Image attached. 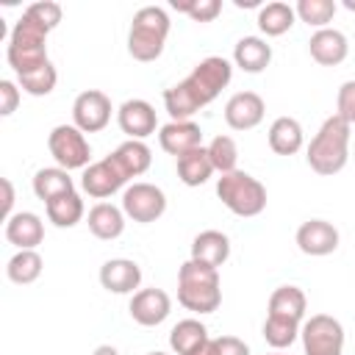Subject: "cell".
I'll use <instances>...</instances> for the list:
<instances>
[{"label":"cell","instance_id":"cell-38","mask_svg":"<svg viewBox=\"0 0 355 355\" xmlns=\"http://www.w3.org/2000/svg\"><path fill=\"white\" fill-rule=\"evenodd\" d=\"M338 116L341 119H347L349 125H355V80H347V83H341V89H338Z\"/></svg>","mask_w":355,"mask_h":355},{"label":"cell","instance_id":"cell-25","mask_svg":"<svg viewBox=\"0 0 355 355\" xmlns=\"http://www.w3.org/2000/svg\"><path fill=\"white\" fill-rule=\"evenodd\" d=\"M69 191H75V180H72L69 172L61 169V166H44V169H39V172L33 175V194H36L44 205H47L50 200L61 197V194H69Z\"/></svg>","mask_w":355,"mask_h":355},{"label":"cell","instance_id":"cell-4","mask_svg":"<svg viewBox=\"0 0 355 355\" xmlns=\"http://www.w3.org/2000/svg\"><path fill=\"white\" fill-rule=\"evenodd\" d=\"M47 33L50 31L44 25H39L36 19H31L25 11L14 22L11 36H8V47H6V58L17 75H25V72L50 61L47 58Z\"/></svg>","mask_w":355,"mask_h":355},{"label":"cell","instance_id":"cell-11","mask_svg":"<svg viewBox=\"0 0 355 355\" xmlns=\"http://www.w3.org/2000/svg\"><path fill=\"white\" fill-rule=\"evenodd\" d=\"M125 183H128V178H125V172L116 166V161H114L111 155H105L103 161L89 164V166L83 169V175H80V189H83L89 197H94V200L111 197V194L119 191Z\"/></svg>","mask_w":355,"mask_h":355},{"label":"cell","instance_id":"cell-17","mask_svg":"<svg viewBox=\"0 0 355 355\" xmlns=\"http://www.w3.org/2000/svg\"><path fill=\"white\" fill-rule=\"evenodd\" d=\"M158 144H161L164 153L180 158L183 153L202 147V130H200V125L191 122V119H186V122H166V125L158 130Z\"/></svg>","mask_w":355,"mask_h":355},{"label":"cell","instance_id":"cell-34","mask_svg":"<svg viewBox=\"0 0 355 355\" xmlns=\"http://www.w3.org/2000/svg\"><path fill=\"white\" fill-rule=\"evenodd\" d=\"M208 150V158L214 164V169L219 175H227V172H236V164H239V147L230 136H214L211 144L205 147Z\"/></svg>","mask_w":355,"mask_h":355},{"label":"cell","instance_id":"cell-27","mask_svg":"<svg viewBox=\"0 0 355 355\" xmlns=\"http://www.w3.org/2000/svg\"><path fill=\"white\" fill-rule=\"evenodd\" d=\"M214 164L208 158V150L205 147H197V150H189L178 158V178L186 183V186H202L211 175H214Z\"/></svg>","mask_w":355,"mask_h":355},{"label":"cell","instance_id":"cell-31","mask_svg":"<svg viewBox=\"0 0 355 355\" xmlns=\"http://www.w3.org/2000/svg\"><path fill=\"white\" fill-rule=\"evenodd\" d=\"M208 338V327L200 322V319H183L172 327L169 333V347L178 352V355H189L194 347H200L202 341Z\"/></svg>","mask_w":355,"mask_h":355},{"label":"cell","instance_id":"cell-12","mask_svg":"<svg viewBox=\"0 0 355 355\" xmlns=\"http://www.w3.org/2000/svg\"><path fill=\"white\" fill-rule=\"evenodd\" d=\"M128 311H130V316H133L136 324H141V327H155V324H161V322L169 316L172 300H169V294H166L164 288H155V286H153V288H139V291L130 297Z\"/></svg>","mask_w":355,"mask_h":355},{"label":"cell","instance_id":"cell-7","mask_svg":"<svg viewBox=\"0 0 355 355\" xmlns=\"http://www.w3.org/2000/svg\"><path fill=\"white\" fill-rule=\"evenodd\" d=\"M302 352L305 355H341L344 352V327L330 313H313L302 327Z\"/></svg>","mask_w":355,"mask_h":355},{"label":"cell","instance_id":"cell-33","mask_svg":"<svg viewBox=\"0 0 355 355\" xmlns=\"http://www.w3.org/2000/svg\"><path fill=\"white\" fill-rule=\"evenodd\" d=\"M17 80H19L22 92H28V94H33V97H44V94H50V92L55 89L58 72H55V67L47 61V64H42V67H36V69H31V72H25V75H17Z\"/></svg>","mask_w":355,"mask_h":355},{"label":"cell","instance_id":"cell-44","mask_svg":"<svg viewBox=\"0 0 355 355\" xmlns=\"http://www.w3.org/2000/svg\"><path fill=\"white\" fill-rule=\"evenodd\" d=\"M344 6H347L349 11H355V0H344Z\"/></svg>","mask_w":355,"mask_h":355},{"label":"cell","instance_id":"cell-19","mask_svg":"<svg viewBox=\"0 0 355 355\" xmlns=\"http://www.w3.org/2000/svg\"><path fill=\"white\" fill-rule=\"evenodd\" d=\"M6 239L19 250H36L44 239V222L33 211H17L6 219Z\"/></svg>","mask_w":355,"mask_h":355},{"label":"cell","instance_id":"cell-28","mask_svg":"<svg viewBox=\"0 0 355 355\" xmlns=\"http://www.w3.org/2000/svg\"><path fill=\"white\" fill-rule=\"evenodd\" d=\"M294 19H297L294 6L280 3V0L266 3V6H261V11H258V28H261V33H266V36H283V33L294 25Z\"/></svg>","mask_w":355,"mask_h":355},{"label":"cell","instance_id":"cell-3","mask_svg":"<svg viewBox=\"0 0 355 355\" xmlns=\"http://www.w3.org/2000/svg\"><path fill=\"white\" fill-rule=\"evenodd\" d=\"M178 302L194 313H214L222 302L219 269L189 258L178 272Z\"/></svg>","mask_w":355,"mask_h":355},{"label":"cell","instance_id":"cell-23","mask_svg":"<svg viewBox=\"0 0 355 355\" xmlns=\"http://www.w3.org/2000/svg\"><path fill=\"white\" fill-rule=\"evenodd\" d=\"M305 144L302 125L294 116H277L269 128V147L277 155H297Z\"/></svg>","mask_w":355,"mask_h":355},{"label":"cell","instance_id":"cell-13","mask_svg":"<svg viewBox=\"0 0 355 355\" xmlns=\"http://www.w3.org/2000/svg\"><path fill=\"white\" fill-rule=\"evenodd\" d=\"M116 122L122 128V133H128V139H136V141H144L150 133H155L158 128V119H155V108L147 103V100H125L119 108H116Z\"/></svg>","mask_w":355,"mask_h":355},{"label":"cell","instance_id":"cell-5","mask_svg":"<svg viewBox=\"0 0 355 355\" xmlns=\"http://www.w3.org/2000/svg\"><path fill=\"white\" fill-rule=\"evenodd\" d=\"M166 36H169V14L161 6H144L133 14L128 31V53L136 61L150 64L164 53Z\"/></svg>","mask_w":355,"mask_h":355},{"label":"cell","instance_id":"cell-26","mask_svg":"<svg viewBox=\"0 0 355 355\" xmlns=\"http://www.w3.org/2000/svg\"><path fill=\"white\" fill-rule=\"evenodd\" d=\"M305 311H308V300H305V291L300 286H277L269 297V313L272 316H286V319L302 322Z\"/></svg>","mask_w":355,"mask_h":355},{"label":"cell","instance_id":"cell-1","mask_svg":"<svg viewBox=\"0 0 355 355\" xmlns=\"http://www.w3.org/2000/svg\"><path fill=\"white\" fill-rule=\"evenodd\" d=\"M230 78H233V64L227 58L222 55L202 58L180 83L164 92V105L172 122L191 119L200 108H205L211 100L219 97V92L230 83Z\"/></svg>","mask_w":355,"mask_h":355},{"label":"cell","instance_id":"cell-15","mask_svg":"<svg viewBox=\"0 0 355 355\" xmlns=\"http://www.w3.org/2000/svg\"><path fill=\"white\" fill-rule=\"evenodd\" d=\"M263 111H266V105H263V97L261 94H255V92H239L225 105V122L233 130H252L255 125H261Z\"/></svg>","mask_w":355,"mask_h":355},{"label":"cell","instance_id":"cell-10","mask_svg":"<svg viewBox=\"0 0 355 355\" xmlns=\"http://www.w3.org/2000/svg\"><path fill=\"white\" fill-rule=\"evenodd\" d=\"M111 122V100L100 89H86L72 103V125L83 133H100Z\"/></svg>","mask_w":355,"mask_h":355},{"label":"cell","instance_id":"cell-24","mask_svg":"<svg viewBox=\"0 0 355 355\" xmlns=\"http://www.w3.org/2000/svg\"><path fill=\"white\" fill-rule=\"evenodd\" d=\"M111 158L116 161V166L125 172L128 180L144 175V172L150 169V164H153V153H150V147H147L144 141H136V139L122 141V144L111 153Z\"/></svg>","mask_w":355,"mask_h":355},{"label":"cell","instance_id":"cell-8","mask_svg":"<svg viewBox=\"0 0 355 355\" xmlns=\"http://www.w3.org/2000/svg\"><path fill=\"white\" fill-rule=\"evenodd\" d=\"M47 147H50V155L55 158V164L67 172L89 166L92 147L86 141L83 130H78L75 125H55L47 136Z\"/></svg>","mask_w":355,"mask_h":355},{"label":"cell","instance_id":"cell-20","mask_svg":"<svg viewBox=\"0 0 355 355\" xmlns=\"http://www.w3.org/2000/svg\"><path fill=\"white\" fill-rule=\"evenodd\" d=\"M230 255V239L222 230H202L191 241V261L219 269Z\"/></svg>","mask_w":355,"mask_h":355},{"label":"cell","instance_id":"cell-43","mask_svg":"<svg viewBox=\"0 0 355 355\" xmlns=\"http://www.w3.org/2000/svg\"><path fill=\"white\" fill-rule=\"evenodd\" d=\"M92 355H119V352H116V349H114L111 344H100V347H97V349H94Z\"/></svg>","mask_w":355,"mask_h":355},{"label":"cell","instance_id":"cell-39","mask_svg":"<svg viewBox=\"0 0 355 355\" xmlns=\"http://www.w3.org/2000/svg\"><path fill=\"white\" fill-rule=\"evenodd\" d=\"M19 105V89L14 80H0V116H11Z\"/></svg>","mask_w":355,"mask_h":355},{"label":"cell","instance_id":"cell-37","mask_svg":"<svg viewBox=\"0 0 355 355\" xmlns=\"http://www.w3.org/2000/svg\"><path fill=\"white\" fill-rule=\"evenodd\" d=\"M25 14H28L31 19H36L39 25H44L47 31H53V28L61 22V6H58V3H53V0L31 3V6L25 8Z\"/></svg>","mask_w":355,"mask_h":355},{"label":"cell","instance_id":"cell-46","mask_svg":"<svg viewBox=\"0 0 355 355\" xmlns=\"http://www.w3.org/2000/svg\"><path fill=\"white\" fill-rule=\"evenodd\" d=\"M269 355H280V352H269Z\"/></svg>","mask_w":355,"mask_h":355},{"label":"cell","instance_id":"cell-9","mask_svg":"<svg viewBox=\"0 0 355 355\" xmlns=\"http://www.w3.org/2000/svg\"><path fill=\"white\" fill-rule=\"evenodd\" d=\"M122 211L128 219L150 225L164 216L166 211V194L153 183H133L122 194Z\"/></svg>","mask_w":355,"mask_h":355},{"label":"cell","instance_id":"cell-6","mask_svg":"<svg viewBox=\"0 0 355 355\" xmlns=\"http://www.w3.org/2000/svg\"><path fill=\"white\" fill-rule=\"evenodd\" d=\"M216 197L222 200V205L236 214V216H258L263 208H266V186L252 178L250 172H227V175H219L216 180Z\"/></svg>","mask_w":355,"mask_h":355},{"label":"cell","instance_id":"cell-40","mask_svg":"<svg viewBox=\"0 0 355 355\" xmlns=\"http://www.w3.org/2000/svg\"><path fill=\"white\" fill-rule=\"evenodd\" d=\"M216 349H219V355H250V347L236 336H219Z\"/></svg>","mask_w":355,"mask_h":355},{"label":"cell","instance_id":"cell-14","mask_svg":"<svg viewBox=\"0 0 355 355\" xmlns=\"http://www.w3.org/2000/svg\"><path fill=\"white\" fill-rule=\"evenodd\" d=\"M297 247L311 258L330 255L338 250V230L324 219H308L297 227Z\"/></svg>","mask_w":355,"mask_h":355},{"label":"cell","instance_id":"cell-35","mask_svg":"<svg viewBox=\"0 0 355 355\" xmlns=\"http://www.w3.org/2000/svg\"><path fill=\"white\" fill-rule=\"evenodd\" d=\"M294 11H297V17H300L305 25L322 31V28H327V22H330L333 14H336V3H333V0H297Z\"/></svg>","mask_w":355,"mask_h":355},{"label":"cell","instance_id":"cell-45","mask_svg":"<svg viewBox=\"0 0 355 355\" xmlns=\"http://www.w3.org/2000/svg\"><path fill=\"white\" fill-rule=\"evenodd\" d=\"M147 355H166V352H158V349H155V352H147Z\"/></svg>","mask_w":355,"mask_h":355},{"label":"cell","instance_id":"cell-16","mask_svg":"<svg viewBox=\"0 0 355 355\" xmlns=\"http://www.w3.org/2000/svg\"><path fill=\"white\" fill-rule=\"evenodd\" d=\"M100 283L111 294H136L141 283V269L130 258H111L100 266Z\"/></svg>","mask_w":355,"mask_h":355},{"label":"cell","instance_id":"cell-2","mask_svg":"<svg viewBox=\"0 0 355 355\" xmlns=\"http://www.w3.org/2000/svg\"><path fill=\"white\" fill-rule=\"evenodd\" d=\"M349 133H352V125L347 119H341L338 114L327 116L308 144V155H305L308 166L324 178L341 172L349 158Z\"/></svg>","mask_w":355,"mask_h":355},{"label":"cell","instance_id":"cell-42","mask_svg":"<svg viewBox=\"0 0 355 355\" xmlns=\"http://www.w3.org/2000/svg\"><path fill=\"white\" fill-rule=\"evenodd\" d=\"M189 355H219V349H216V338L208 336V338H205L200 347H194Z\"/></svg>","mask_w":355,"mask_h":355},{"label":"cell","instance_id":"cell-29","mask_svg":"<svg viewBox=\"0 0 355 355\" xmlns=\"http://www.w3.org/2000/svg\"><path fill=\"white\" fill-rule=\"evenodd\" d=\"M44 208H47V219H50L55 227H75V225L83 219V214H86L83 200H80L78 191L61 194V197L50 200Z\"/></svg>","mask_w":355,"mask_h":355},{"label":"cell","instance_id":"cell-32","mask_svg":"<svg viewBox=\"0 0 355 355\" xmlns=\"http://www.w3.org/2000/svg\"><path fill=\"white\" fill-rule=\"evenodd\" d=\"M263 338H266V344H269L272 349H286V347H291V344L300 338V322L286 319V316H272V313H266Z\"/></svg>","mask_w":355,"mask_h":355},{"label":"cell","instance_id":"cell-36","mask_svg":"<svg viewBox=\"0 0 355 355\" xmlns=\"http://www.w3.org/2000/svg\"><path fill=\"white\" fill-rule=\"evenodd\" d=\"M172 8L189 14L194 22H214L222 11L219 0H172Z\"/></svg>","mask_w":355,"mask_h":355},{"label":"cell","instance_id":"cell-18","mask_svg":"<svg viewBox=\"0 0 355 355\" xmlns=\"http://www.w3.org/2000/svg\"><path fill=\"white\" fill-rule=\"evenodd\" d=\"M308 50H311V58L316 64H322V67H338L347 58V53H349V42H347V36L341 31L322 28V31H316L311 36Z\"/></svg>","mask_w":355,"mask_h":355},{"label":"cell","instance_id":"cell-41","mask_svg":"<svg viewBox=\"0 0 355 355\" xmlns=\"http://www.w3.org/2000/svg\"><path fill=\"white\" fill-rule=\"evenodd\" d=\"M0 186H3V216L11 219V208H14V186H11L8 178H3Z\"/></svg>","mask_w":355,"mask_h":355},{"label":"cell","instance_id":"cell-21","mask_svg":"<svg viewBox=\"0 0 355 355\" xmlns=\"http://www.w3.org/2000/svg\"><path fill=\"white\" fill-rule=\"evenodd\" d=\"M89 230L92 236L103 239V241H111V239H119L122 230H125V211L111 205V202H97L89 208Z\"/></svg>","mask_w":355,"mask_h":355},{"label":"cell","instance_id":"cell-22","mask_svg":"<svg viewBox=\"0 0 355 355\" xmlns=\"http://www.w3.org/2000/svg\"><path fill=\"white\" fill-rule=\"evenodd\" d=\"M272 61V47L261 36H244L233 47V64L244 72H263Z\"/></svg>","mask_w":355,"mask_h":355},{"label":"cell","instance_id":"cell-30","mask_svg":"<svg viewBox=\"0 0 355 355\" xmlns=\"http://www.w3.org/2000/svg\"><path fill=\"white\" fill-rule=\"evenodd\" d=\"M42 269H44V261H42V255L36 250H19L6 263V275L17 286H28V283L39 280Z\"/></svg>","mask_w":355,"mask_h":355}]
</instances>
